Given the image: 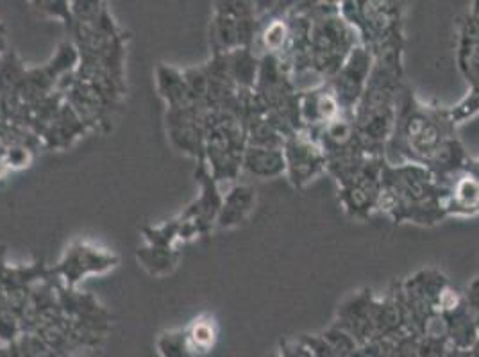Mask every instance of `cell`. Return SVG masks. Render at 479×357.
<instances>
[{
  "label": "cell",
  "mask_w": 479,
  "mask_h": 357,
  "mask_svg": "<svg viewBox=\"0 0 479 357\" xmlns=\"http://www.w3.org/2000/svg\"><path fill=\"white\" fill-rule=\"evenodd\" d=\"M113 257L104 256L94 248H87V247H79L78 250L70 252L67 256V263H63L65 268V275L70 277V280H79V277L92 270H101V268H108L111 264Z\"/></svg>",
  "instance_id": "cell-1"
},
{
  "label": "cell",
  "mask_w": 479,
  "mask_h": 357,
  "mask_svg": "<svg viewBox=\"0 0 479 357\" xmlns=\"http://www.w3.org/2000/svg\"><path fill=\"white\" fill-rule=\"evenodd\" d=\"M158 348H160L161 357H188L192 350L185 332L163 334L158 341Z\"/></svg>",
  "instance_id": "cell-2"
},
{
  "label": "cell",
  "mask_w": 479,
  "mask_h": 357,
  "mask_svg": "<svg viewBox=\"0 0 479 357\" xmlns=\"http://www.w3.org/2000/svg\"><path fill=\"white\" fill-rule=\"evenodd\" d=\"M190 348L208 350L215 341V327L210 320H195L192 329L186 334Z\"/></svg>",
  "instance_id": "cell-3"
}]
</instances>
